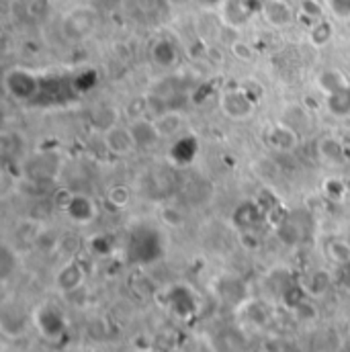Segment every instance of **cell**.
Returning a JSON list of instances; mask_svg holds the SVG:
<instances>
[{"label": "cell", "instance_id": "1", "mask_svg": "<svg viewBox=\"0 0 350 352\" xmlns=\"http://www.w3.org/2000/svg\"><path fill=\"white\" fill-rule=\"evenodd\" d=\"M100 25V14L90 4H78L70 8L60 23V33L68 43H83L96 33Z\"/></svg>", "mask_w": 350, "mask_h": 352}, {"label": "cell", "instance_id": "2", "mask_svg": "<svg viewBox=\"0 0 350 352\" xmlns=\"http://www.w3.org/2000/svg\"><path fill=\"white\" fill-rule=\"evenodd\" d=\"M2 87L4 92L12 98V100H19V102H29L33 100L39 90H41V80L39 76L29 70V68H23V66H14V68H8L2 76Z\"/></svg>", "mask_w": 350, "mask_h": 352}, {"label": "cell", "instance_id": "3", "mask_svg": "<svg viewBox=\"0 0 350 352\" xmlns=\"http://www.w3.org/2000/svg\"><path fill=\"white\" fill-rule=\"evenodd\" d=\"M127 252L133 263H154L162 256L164 248L158 232L148 226H142L140 230H133L127 244Z\"/></svg>", "mask_w": 350, "mask_h": 352}, {"label": "cell", "instance_id": "4", "mask_svg": "<svg viewBox=\"0 0 350 352\" xmlns=\"http://www.w3.org/2000/svg\"><path fill=\"white\" fill-rule=\"evenodd\" d=\"M219 109L232 121H246L256 113V100L246 88H228L219 96Z\"/></svg>", "mask_w": 350, "mask_h": 352}, {"label": "cell", "instance_id": "5", "mask_svg": "<svg viewBox=\"0 0 350 352\" xmlns=\"http://www.w3.org/2000/svg\"><path fill=\"white\" fill-rule=\"evenodd\" d=\"M264 0H226L223 6L219 8V19L226 29L240 31L250 23L254 14L263 12Z\"/></svg>", "mask_w": 350, "mask_h": 352}, {"label": "cell", "instance_id": "6", "mask_svg": "<svg viewBox=\"0 0 350 352\" xmlns=\"http://www.w3.org/2000/svg\"><path fill=\"white\" fill-rule=\"evenodd\" d=\"M33 324L47 340H60L66 334V320L54 305H41L33 314Z\"/></svg>", "mask_w": 350, "mask_h": 352}, {"label": "cell", "instance_id": "7", "mask_svg": "<svg viewBox=\"0 0 350 352\" xmlns=\"http://www.w3.org/2000/svg\"><path fill=\"white\" fill-rule=\"evenodd\" d=\"M60 168L62 160L56 152H39L25 164V175L31 180H54Z\"/></svg>", "mask_w": 350, "mask_h": 352}, {"label": "cell", "instance_id": "8", "mask_svg": "<svg viewBox=\"0 0 350 352\" xmlns=\"http://www.w3.org/2000/svg\"><path fill=\"white\" fill-rule=\"evenodd\" d=\"M129 129H131V135H133L138 150H152L162 142V133L158 129L156 119H148V117L131 119Z\"/></svg>", "mask_w": 350, "mask_h": 352}, {"label": "cell", "instance_id": "9", "mask_svg": "<svg viewBox=\"0 0 350 352\" xmlns=\"http://www.w3.org/2000/svg\"><path fill=\"white\" fill-rule=\"evenodd\" d=\"M62 209L76 223H90L96 217L94 201L90 197H87V195H80V192H66Z\"/></svg>", "mask_w": 350, "mask_h": 352}, {"label": "cell", "instance_id": "10", "mask_svg": "<svg viewBox=\"0 0 350 352\" xmlns=\"http://www.w3.org/2000/svg\"><path fill=\"white\" fill-rule=\"evenodd\" d=\"M263 19L274 29H287L295 23L297 12L289 0H264Z\"/></svg>", "mask_w": 350, "mask_h": 352}, {"label": "cell", "instance_id": "11", "mask_svg": "<svg viewBox=\"0 0 350 352\" xmlns=\"http://www.w3.org/2000/svg\"><path fill=\"white\" fill-rule=\"evenodd\" d=\"M102 144L107 152H111L113 156H129L133 150H138L129 125H119V123L102 133Z\"/></svg>", "mask_w": 350, "mask_h": 352}, {"label": "cell", "instance_id": "12", "mask_svg": "<svg viewBox=\"0 0 350 352\" xmlns=\"http://www.w3.org/2000/svg\"><path fill=\"white\" fill-rule=\"evenodd\" d=\"M166 303L180 318H190L197 309V299L193 291L182 285H175L166 291Z\"/></svg>", "mask_w": 350, "mask_h": 352}, {"label": "cell", "instance_id": "13", "mask_svg": "<svg viewBox=\"0 0 350 352\" xmlns=\"http://www.w3.org/2000/svg\"><path fill=\"white\" fill-rule=\"evenodd\" d=\"M150 58H152V62H154L158 68L168 70V68H175L176 64H178L180 54H178V47H176V43L173 39H168V37H158V39L152 43V47H150Z\"/></svg>", "mask_w": 350, "mask_h": 352}, {"label": "cell", "instance_id": "14", "mask_svg": "<svg viewBox=\"0 0 350 352\" xmlns=\"http://www.w3.org/2000/svg\"><path fill=\"white\" fill-rule=\"evenodd\" d=\"M268 144L278 150V152H291L297 148L299 144V135H297V129L287 125V123H276L268 129V135H266Z\"/></svg>", "mask_w": 350, "mask_h": 352}, {"label": "cell", "instance_id": "15", "mask_svg": "<svg viewBox=\"0 0 350 352\" xmlns=\"http://www.w3.org/2000/svg\"><path fill=\"white\" fill-rule=\"evenodd\" d=\"M263 219V207L256 205L254 201H246V203L238 205L236 211H234V215H232V223L238 230H252Z\"/></svg>", "mask_w": 350, "mask_h": 352}, {"label": "cell", "instance_id": "16", "mask_svg": "<svg viewBox=\"0 0 350 352\" xmlns=\"http://www.w3.org/2000/svg\"><path fill=\"white\" fill-rule=\"evenodd\" d=\"M117 123H119V111H117V107H113L109 102H100L90 111V125L100 133L109 131Z\"/></svg>", "mask_w": 350, "mask_h": 352}, {"label": "cell", "instance_id": "17", "mask_svg": "<svg viewBox=\"0 0 350 352\" xmlns=\"http://www.w3.org/2000/svg\"><path fill=\"white\" fill-rule=\"evenodd\" d=\"M318 156L326 162V164H332V166H338L344 162L347 158V150H344V144L334 138V135H326L320 140L318 144Z\"/></svg>", "mask_w": 350, "mask_h": 352}, {"label": "cell", "instance_id": "18", "mask_svg": "<svg viewBox=\"0 0 350 352\" xmlns=\"http://www.w3.org/2000/svg\"><path fill=\"white\" fill-rule=\"evenodd\" d=\"M316 85H318V88L328 96V94H332V92H336V90H340V88L349 87L350 82L342 70H338V68H326V70H322V72L318 74Z\"/></svg>", "mask_w": 350, "mask_h": 352}, {"label": "cell", "instance_id": "19", "mask_svg": "<svg viewBox=\"0 0 350 352\" xmlns=\"http://www.w3.org/2000/svg\"><path fill=\"white\" fill-rule=\"evenodd\" d=\"M197 152H199L197 140H195L193 135H180V138L176 140L175 146H173V150H171V158L175 160L176 164L186 166V164H190V162L195 160Z\"/></svg>", "mask_w": 350, "mask_h": 352}, {"label": "cell", "instance_id": "20", "mask_svg": "<svg viewBox=\"0 0 350 352\" xmlns=\"http://www.w3.org/2000/svg\"><path fill=\"white\" fill-rule=\"evenodd\" d=\"M56 280H58V287L64 293H72V291H76L85 283V270L76 263H68L58 272Z\"/></svg>", "mask_w": 350, "mask_h": 352}, {"label": "cell", "instance_id": "21", "mask_svg": "<svg viewBox=\"0 0 350 352\" xmlns=\"http://www.w3.org/2000/svg\"><path fill=\"white\" fill-rule=\"evenodd\" d=\"M326 109L332 117L344 119L350 115V85L326 96Z\"/></svg>", "mask_w": 350, "mask_h": 352}, {"label": "cell", "instance_id": "22", "mask_svg": "<svg viewBox=\"0 0 350 352\" xmlns=\"http://www.w3.org/2000/svg\"><path fill=\"white\" fill-rule=\"evenodd\" d=\"M332 37H334V25H332L330 21H326V19L314 23V25L309 27V33H307L309 43H311L314 47H318V50L326 47V45L332 41Z\"/></svg>", "mask_w": 350, "mask_h": 352}, {"label": "cell", "instance_id": "23", "mask_svg": "<svg viewBox=\"0 0 350 352\" xmlns=\"http://www.w3.org/2000/svg\"><path fill=\"white\" fill-rule=\"evenodd\" d=\"M156 123H158V129L162 133V140H166V138H175V135H178L182 131L184 119L176 111H166L164 115L156 117Z\"/></svg>", "mask_w": 350, "mask_h": 352}, {"label": "cell", "instance_id": "24", "mask_svg": "<svg viewBox=\"0 0 350 352\" xmlns=\"http://www.w3.org/2000/svg\"><path fill=\"white\" fill-rule=\"evenodd\" d=\"M297 16L299 19H305L307 25L311 27L314 23H318V21L324 19V6L318 0H301L299 2V8H297Z\"/></svg>", "mask_w": 350, "mask_h": 352}, {"label": "cell", "instance_id": "25", "mask_svg": "<svg viewBox=\"0 0 350 352\" xmlns=\"http://www.w3.org/2000/svg\"><path fill=\"white\" fill-rule=\"evenodd\" d=\"M131 201V190L125 184H115L107 190V203L113 209H125Z\"/></svg>", "mask_w": 350, "mask_h": 352}, {"label": "cell", "instance_id": "26", "mask_svg": "<svg viewBox=\"0 0 350 352\" xmlns=\"http://www.w3.org/2000/svg\"><path fill=\"white\" fill-rule=\"evenodd\" d=\"M328 287H330V276L324 270H316L314 274H309L305 291L307 295H324Z\"/></svg>", "mask_w": 350, "mask_h": 352}, {"label": "cell", "instance_id": "27", "mask_svg": "<svg viewBox=\"0 0 350 352\" xmlns=\"http://www.w3.org/2000/svg\"><path fill=\"white\" fill-rule=\"evenodd\" d=\"M326 252H328V256L336 264L350 263V244L344 242V240H332L326 246Z\"/></svg>", "mask_w": 350, "mask_h": 352}, {"label": "cell", "instance_id": "28", "mask_svg": "<svg viewBox=\"0 0 350 352\" xmlns=\"http://www.w3.org/2000/svg\"><path fill=\"white\" fill-rule=\"evenodd\" d=\"M324 195L330 201H334V203L344 201L347 199V184H344V180L342 178H328L324 182Z\"/></svg>", "mask_w": 350, "mask_h": 352}, {"label": "cell", "instance_id": "29", "mask_svg": "<svg viewBox=\"0 0 350 352\" xmlns=\"http://www.w3.org/2000/svg\"><path fill=\"white\" fill-rule=\"evenodd\" d=\"M230 50L234 54V58H238L240 62H250L254 58V50L250 43H246L244 39H234L230 43Z\"/></svg>", "mask_w": 350, "mask_h": 352}, {"label": "cell", "instance_id": "30", "mask_svg": "<svg viewBox=\"0 0 350 352\" xmlns=\"http://www.w3.org/2000/svg\"><path fill=\"white\" fill-rule=\"evenodd\" d=\"M50 10V2L47 0H29L27 4V12L31 19H43Z\"/></svg>", "mask_w": 350, "mask_h": 352}, {"label": "cell", "instance_id": "31", "mask_svg": "<svg viewBox=\"0 0 350 352\" xmlns=\"http://www.w3.org/2000/svg\"><path fill=\"white\" fill-rule=\"evenodd\" d=\"M328 6L336 16H350V0H330Z\"/></svg>", "mask_w": 350, "mask_h": 352}, {"label": "cell", "instance_id": "32", "mask_svg": "<svg viewBox=\"0 0 350 352\" xmlns=\"http://www.w3.org/2000/svg\"><path fill=\"white\" fill-rule=\"evenodd\" d=\"M197 8L205 10V12H211V10H219L223 6L226 0H190Z\"/></svg>", "mask_w": 350, "mask_h": 352}, {"label": "cell", "instance_id": "33", "mask_svg": "<svg viewBox=\"0 0 350 352\" xmlns=\"http://www.w3.org/2000/svg\"><path fill=\"white\" fill-rule=\"evenodd\" d=\"M340 283L350 289V263L340 264Z\"/></svg>", "mask_w": 350, "mask_h": 352}]
</instances>
